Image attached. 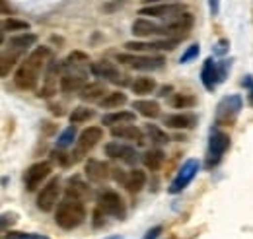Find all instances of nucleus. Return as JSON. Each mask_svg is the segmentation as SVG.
<instances>
[{"instance_id":"1","label":"nucleus","mask_w":253,"mask_h":239,"mask_svg":"<svg viewBox=\"0 0 253 239\" xmlns=\"http://www.w3.org/2000/svg\"><path fill=\"white\" fill-rule=\"evenodd\" d=\"M51 59V49L49 47H35L32 53L22 60L14 74V84L20 90H33L39 82V76L47 62Z\"/></svg>"},{"instance_id":"2","label":"nucleus","mask_w":253,"mask_h":239,"mask_svg":"<svg viewBox=\"0 0 253 239\" xmlns=\"http://www.w3.org/2000/svg\"><path fill=\"white\" fill-rule=\"evenodd\" d=\"M86 220V206L82 204V200L76 199H64L63 202L57 204V212H55V222L61 230H76L78 226H82Z\"/></svg>"},{"instance_id":"3","label":"nucleus","mask_w":253,"mask_h":239,"mask_svg":"<svg viewBox=\"0 0 253 239\" xmlns=\"http://www.w3.org/2000/svg\"><path fill=\"white\" fill-rule=\"evenodd\" d=\"M242 109H244V99L240 93H232V95L222 97L216 105L214 124L216 126H234Z\"/></svg>"},{"instance_id":"4","label":"nucleus","mask_w":253,"mask_h":239,"mask_svg":"<svg viewBox=\"0 0 253 239\" xmlns=\"http://www.w3.org/2000/svg\"><path fill=\"white\" fill-rule=\"evenodd\" d=\"M230 148V136L220 130V126L216 128H211V134H209V152H207V167L212 169L216 167L222 161L224 154Z\"/></svg>"},{"instance_id":"5","label":"nucleus","mask_w":253,"mask_h":239,"mask_svg":"<svg viewBox=\"0 0 253 239\" xmlns=\"http://www.w3.org/2000/svg\"><path fill=\"white\" fill-rule=\"evenodd\" d=\"M199 167H201V163H199V159H195V158H189L187 161H183V165L177 169V175L169 183L168 193H169V195H177V193L185 191L191 185V181L197 177Z\"/></svg>"},{"instance_id":"6","label":"nucleus","mask_w":253,"mask_h":239,"mask_svg":"<svg viewBox=\"0 0 253 239\" xmlns=\"http://www.w3.org/2000/svg\"><path fill=\"white\" fill-rule=\"evenodd\" d=\"M97 208H101L107 216H113L117 220H125L126 216V206L125 200L121 199L119 193L115 191H101L97 195Z\"/></svg>"},{"instance_id":"7","label":"nucleus","mask_w":253,"mask_h":239,"mask_svg":"<svg viewBox=\"0 0 253 239\" xmlns=\"http://www.w3.org/2000/svg\"><path fill=\"white\" fill-rule=\"evenodd\" d=\"M117 60L126 64V66H130V68H134V70H160L166 64V57H162V55H130V53H123V55H117Z\"/></svg>"},{"instance_id":"8","label":"nucleus","mask_w":253,"mask_h":239,"mask_svg":"<svg viewBox=\"0 0 253 239\" xmlns=\"http://www.w3.org/2000/svg\"><path fill=\"white\" fill-rule=\"evenodd\" d=\"M138 14L158 18V20H173V18L185 14V6L183 4H171V2H158V4H148V6L140 8Z\"/></svg>"},{"instance_id":"9","label":"nucleus","mask_w":253,"mask_h":239,"mask_svg":"<svg viewBox=\"0 0 253 239\" xmlns=\"http://www.w3.org/2000/svg\"><path fill=\"white\" fill-rule=\"evenodd\" d=\"M101 138H103V128L101 126H88V128H84L78 134L76 148H74V158L80 159L82 156H86L88 152H92L99 144Z\"/></svg>"},{"instance_id":"10","label":"nucleus","mask_w":253,"mask_h":239,"mask_svg":"<svg viewBox=\"0 0 253 239\" xmlns=\"http://www.w3.org/2000/svg\"><path fill=\"white\" fill-rule=\"evenodd\" d=\"M51 171H53V167H51L49 161H37V163L30 165V167L24 171V185H26V191H28V193L37 191V189L43 185V181L51 175Z\"/></svg>"},{"instance_id":"11","label":"nucleus","mask_w":253,"mask_h":239,"mask_svg":"<svg viewBox=\"0 0 253 239\" xmlns=\"http://www.w3.org/2000/svg\"><path fill=\"white\" fill-rule=\"evenodd\" d=\"M59 195H61V181L59 177H53L45 187H41L37 195V208L41 212H51L59 202Z\"/></svg>"},{"instance_id":"12","label":"nucleus","mask_w":253,"mask_h":239,"mask_svg":"<svg viewBox=\"0 0 253 239\" xmlns=\"http://www.w3.org/2000/svg\"><path fill=\"white\" fill-rule=\"evenodd\" d=\"M113 177H115L117 183H121L130 195H138L146 187V173L142 169H132V171L115 169Z\"/></svg>"},{"instance_id":"13","label":"nucleus","mask_w":253,"mask_h":239,"mask_svg":"<svg viewBox=\"0 0 253 239\" xmlns=\"http://www.w3.org/2000/svg\"><path fill=\"white\" fill-rule=\"evenodd\" d=\"M195 20L189 12L169 20V24H166V33H164V39H185L189 35L191 28H193Z\"/></svg>"},{"instance_id":"14","label":"nucleus","mask_w":253,"mask_h":239,"mask_svg":"<svg viewBox=\"0 0 253 239\" xmlns=\"http://www.w3.org/2000/svg\"><path fill=\"white\" fill-rule=\"evenodd\" d=\"M181 39H160V41H126L125 47L128 51L140 53V51H173Z\"/></svg>"},{"instance_id":"15","label":"nucleus","mask_w":253,"mask_h":239,"mask_svg":"<svg viewBox=\"0 0 253 239\" xmlns=\"http://www.w3.org/2000/svg\"><path fill=\"white\" fill-rule=\"evenodd\" d=\"M105 156H109L111 159H121L126 165H134L138 161V152L128 146V144H121V142H107L105 144Z\"/></svg>"},{"instance_id":"16","label":"nucleus","mask_w":253,"mask_h":239,"mask_svg":"<svg viewBox=\"0 0 253 239\" xmlns=\"http://www.w3.org/2000/svg\"><path fill=\"white\" fill-rule=\"evenodd\" d=\"M90 72L94 74L95 78H101V80H107V82H113V84L123 82V74H121L119 66H115L109 60H95V62H92L90 64Z\"/></svg>"},{"instance_id":"17","label":"nucleus","mask_w":253,"mask_h":239,"mask_svg":"<svg viewBox=\"0 0 253 239\" xmlns=\"http://www.w3.org/2000/svg\"><path fill=\"white\" fill-rule=\"evenodd\" d=\"M201 82L205 86V90L212 91L220 82H224L220 76V68H218V62L209 57V59L203 62V68H201Z\"/></svg>"},{"instance_id":"18","label":"nucleus","mask_w":253,"mask_h":239,"mask_svg":"<svg viewBox=\"0 0 253 239\" xmlns=\"http://www.w3.org/2000/svg\"><path fill=\"white\" fill-rule=\"evenodd\" d=\"M164 33H166V26H160V24L152 22V20H146V18H138L132 24V35H136L140 39H146L152 35H164Z\"/></svg>"},{"instance_id":"19","label":"nucleus","mask_w":253,"mask_h":239,"mask_svg":"<svg viewBox=\"0 0 253 239\" xmlns=\"http://www.w3.org/2000/svg\"><path fill=\"white\" fill-rule=\"evenodd\" d=\"M111 136L119 138V140H132L136 144H144V134L138 126L130 124H119V126H111Z\"/></svg>"},{"instance_id":"20","label":"nucleus","mask_w":253,"mask_h":239,"mask_svg":"<svg viewBox=\"0 0 253 239\" xmlns=\"http://www.w3.org/2000/svg\"><path fill=\"white\" fill-rule=\"evenodd\" d=\"M164 124L169 128H175V130H179V128L187 130V128H193L197 124V117L191 113H173V115L164 117Z\"/></svg>"},{"instance_id":"21","label":"nucleus","mask_w":253,"mask_h":239,"mask_svg":"<svg viewBox=\"0 0 253 239\" xmlns=\"http://www.w3.org/2000/svg\"><path fill=\"white\" fill-rule=\"evenodd\" d=\"M86 177L94 183H103L109 177V165L99 159H88L86 161Z\"/></svg>"},{"instance_id":"22","label":"nucleus","mask_w":253,"mask_h":239,"mask_svg":"<svg viewBox=\"0 0 253 239\" xmlns=\"http://www.w3.org/2000/svg\"><path fill=\"white\" fill-rule=\"evenodd\" d=\"M35 43H37V35H35V33H30V31H22V33H18V35H12L10 41H8L10 49H12V51H18V53L28 51Z\"/></svg>"},{"instance_id":"23","label":"nucleus","mask_w":253,"mask_h":239,"mask_svg":"<svg viewBox=\"0 0 253 239\" xmlns=\"http://www.w3.org/2000/svg\"><path fill=\"white\" fill-rule=\"evenodd\" d=\"M136 120V113L134 111H113L101 117V124L103 126H119V124H130Z\"/></svg>"},{"instance_id":"24","label":"nucleus","mask_w":253,"mask_h":239,"mask_svg":"<svg viewBox=\"0 0 253 239\" xmlns=\"http://www.w3.org/2000/svg\"><path fill=\"white\" fill-rule=\"evenodd\" d=\"M107 95V90H105V84L101 82H92V84H86L82 90H80V99L82 101H101L103 97Z\"/></svg>"},{"instance_id":"25","label":"nucleus","mask_w":253,"mask_h":239,"mask_svg":"<svg viewBox=\"0 0 253 239\" xmlns=\"http://www.w3.org/2000/svg\"><path fill=\"white\" fill-rule=\"evenodd\" d=\"M140 159H142V163H144L146 169H150V171H158L160 167L164 165V161H166V154L158 148L146 150V152L140 156Z\"/></svg>"},{"instance_id":"26","label":"nucleus","mask_w":253,"mask_h":239,"mask_svg":"<svg viewBox=\"0 0 253 239\" xmlns=\"http://www.w3.org/2000/svg\"><path fill=\"white\" fill-rule=\"evenodd\" d=\"M86 86V78L82 74H64L61 78V91L64 93H76Z\"/></svg>"},{"instance_id":"27","label":"nucleus","mask_w":253,"mask_h":239,"mask_svg":"<svg viewBox=\"0 0 253 239\" xmlns=\"http://www.w3.org/2000/svg\"><path fill=\"white\" fill-rule=\"evenodd\" d=\"M90 195V189L80 177H72L68 181V187H66V197L68 199H76V200H84L86 197Z\"/></svg>"},{"instance_id":"28","label":"nucleus","mask_w":253,"mask_h":239,"mask_svg":"<svg viewBox=\"0 0 253 239\" xmlns=\"http://www.w3.org/2000/svg\"><path fill=\"white\" fill-rule=\"evenodd\" d=\"M132 109H136V113H140L146 119H156L160 115L158 101H150V99H138L132 103Z\"/></svg>"},{"instance_id":"29","label":"nucleus","mask_w":253,"mask_h":239,"mask_svg":"<svg viewBox=\"0 0 253 239\" xmlns=\"http://www.w3.org/2000/svg\"><path fill=\"white\" fill-rule=\"evenodd\" d=\"M126 103V93L123 91H107V95L99 101L103 109H119Z\"/></svg>"},{"instance_id":"30","label":"nucleus","mask_w":253,"mask_h":239,"mask_svg":"<svg viewBox=\"0 0 253 239\" xmlns=\"http://www.w3.org/2000/svg\"><path fill=\"white\" fill-rule=\"evenodd\" d=\"M156 80L154 78H150V76H140V78H136L134 82H132V91L136 93V95H148V93H152V91L156 90Z\"/></svg>"},{"instance_id":"31","label":"nucleus","mask_w":253,"mask_h":239,"mask_svg":"<svg viewBox=\"0 0 253 239\" xmlns=\"http://www.w3.org/2000/svg\"><path fill=\"white\" fill-rule=\"evenodd\" d=\"M94 109L90 107H84V105H78L72 109L70 113V124H82V122H88L90 119H94Z\"/></svg>"},{"instance_id":"32","label":"nucleus","mask_w":253,"mask_h":239,"mask_svg":"<svg viewBox=\"0 0 253 239\" xmlns=\"http://www.w3.org/2000/svg\"><path fill=\"white\" fill-rule=\"evenodd\" d=\"M74 142H76V126L70 124V126H66L63 132L59 134V138H57V148L66 150V148H70Z\"/></svg>"},{"instance_id":"33","label":"nucleus","mask_w":253,"mask_h":239,"mask_svg":"<svg viewBox=\"0 0 253 239\" xmlns=\"http://www.w3.org/2000/svg\"><path fill=\"white\" fill-rule=\"evenodd\" d=\"M146 134H148V138L156 144V146H164V144H168L169 142V136L166 134V130H162L158 124H146Z\"/></svg>"},{"instance_id":"34","label":"nucleus","mask_w":253,"mask_h":239,"mask_svg":"<svg viewBox=\"0 0 253 239\" xmlns=\"http://www.w3.org/2000/svg\"><path fill=\"white\" fill-rule=\"evenodd\" d=\"M195 103H197V99L191 93H175L173 99H171L173 109H187V107H193Z\"/></svg>"},{"instance_id":"35","label":"nucleus","mask_w":253,"mask_h":239,"mask_svg":"<svg viewBox=\"0 0 253 239\" xmlns=\"http://www.w3.org/2000/svg\"><path fill=\"white\" fill-rule=\"evenodd\" d=\"M18 51H14V53H4L2 55V66H0V74H2V78H6L8 74H10V70L14 68V64H16V60H18Z\"/></svg>"},{"instance_id":"36","label":"nucleus","mask_w":253,"mask_h":239,"mask_svg":"<svg viewBox=\"0 0 253 239\" xmlns=\"http://www.w3.org/2000/svg\"><path fill=\"white\" fill-rule=\"evenodd\" d=\"M30 24L24 20H16V18H8L2 22V31H28Z\"/></svg>"},{"instance_id":"37","label":"nucleus","mask_w":253,"mask_h":239,"mask_svg":"<svg viewBox=\"0 0 253 239\" xmlns=\"http://www.w3.org/2000/svg\"><path fill=\"white\" fill-rule=\"evenodd\" d=\"M2 239H49L43 234H32V232H4Z\"/></svg>"},{"instance_id":"38","label":"nucleus","mask_w":253,"mask_h":239,"mask_svg":"<svg viewBox=\"0 0 253 239\" xmlns=\"http://www.w3.org/2000/svg\"><path fill=\"white\" fill-rule=\"evenodd\" d=\"M199 51H201V47H199V43H195V45H191V47H187V51L181 55V59H179V62L181 64H187L189 60L197 59L199 57Z\"/></svg>"},{"instance_id":"39","label":"nucleus","mask_w":253,"mask_h":239,"mask_svg":"<svg viewBox=\"0 0 253 239\" xmlns=\"http://www.w3.org/2000/svg\"><path fill=\"white\" fill-rule=\"evenodd\" d=\"M82 62H88V55L82 51H72L66 59V64H82Z\"/></svg>"},{"instance_id":"40","label":"nucleus","mask_w":253,"mask_h":239,"mask_svg":"<svg viewBox=\"0 0 253 239\" xmlns=\"http://www.w3.org/2000/svg\"><path fill=\"white\" fill-rule=\"evenodd\" d=\"M18 222V216L14 212H4L2 214V232H8V224H16Z\"/></svg>"},{"instance_id":"41","label":"nucleus","mask_w":253,"mask_h":239,"mask_svg":"<svg viewBox=\"0 0 253 239\" xmlns=\"http://www.w3.org/2000/svg\"><path fill=\"white\" fill-rule=\"evenodd\" d=\"M103 216H107V214H105L101 208H97V206H95V210H94V228H101V226H103Z\"/></svg>"},{"instance_id":"42","label":"nucleus","mask_w":253,"mask_h":239,"mask_svg":"<svg viewBox=\"0 0 253 239\" xmlns=\"http://www.w3.org/2000/svg\"><path fill=\"white\" fill-rule=\"evenodd\" d=\"M162 230H164L162 226H154V228H150V230L146 232V236L142 239H158V236L162 234Z\"/></svg>"},{"instance_id":"43","label":"nucleus","mask_w":253,"mask_h":239,"mask_svg":"<svg viewBox=\"0 0 253 239\" xmlns=\"http://www.w3.org/2000/svg\"><path fill=\"white\" fill-rule=\"evenodd\" d=\"M226 45H228V41H224V39H222V41H218V43H216L214 53H216V55H224V53L228 51V47H226Z\"/></svg>"},{"instance_id":"44","label":"nucleus","mask_w":253,"mask_h":239,"mask_svg":"<svg viewBox=\"0 0 253 239\" xmlns=\"http://www.w3.org/2000/svg\"><path fill=\"white\" fill-rule=\"evenodd\" d=\"M211 12H212V16L218 14V0H211Z\"/></svg>"},{"instance_id":"45","label":"nucleus","mask_w":253,"mask_h":239,"mask_svg":"<svg viewBox=\"0 0 253 239\" xmlns=\"http://www.w3.org/2000/svg\"><path fill=\"white\" fill-rule=\"evenodd\" d=\"M169 91H171V86H164V88H160V97H166V95H168V93H169Z\"/></svg>"},{"instance_id":"46","label":"nucleus","mask_w":253,"mask_h":239,"mask_svg":"<svg viewBox=\"0 0 253 239\" xmlns=\"http://www.w3.org/2000/svg\"><path fill=\"white\" fill-rule=\"evenodd\" d=\"M51 113H53V115H57V117H61V115H63V109H61L59 105H57V107H55V105H51Z\"/></svg>"},{"instance_id":"47","label":"nucleus","mask_w":253,"mask_h":239,"mask_svg":"<svg viewBox=\"0 0 253 239\" xmlns=\"http://www.w3.org/2000/svg\"><path fill=\"white\" fill-rule=\"evenodd\" d=\"M0 4H2V14H8V12H12V8L8 6V2H6V0H0Z\"/></svg>"},{"instance_id":"48","label":"nucleus","mask_w":253,"mask_h":239,"mask_svg":"<svg viewBox=\"0 0 253 239\" xmlns=\"http://www.w3.org/2000/svg\"><path fill=\"white\" fill-rule=\"evenodd\" d=\"M242 86H246V88H253V80H252V76H246V80L242 82Z\"/></svg>"},{"instance_id":"49","label":"nucleus","mask_w":253,"mask_h":239,"mask_svg":"<svg viewBox=\"0 0 253 239\" xmlns=\"http://www.w3.org/2000/svg\"><path fill=\"white\" fill-rule=\"evenodd\" d=\"M148 4H158V2H169V0H146Z\"/></svg>"},{"instance_id":"50","label":"nucleus","mask_w":253,"mask_h":239,"mask_svg":"<svg viewBox=\"0 0 253 239\" xmlns=\"http://www.w3.org/2000/svg\"><path fill=\"white\" fill-rule=\"evenodd\" d=\"M250 101H252V105H253V88H252V93H250Z\"/></svg>"},{"instance_id":"51","label":"nucleus","mask_w":253,"mask_h":239,"mask_svg":"<svg viewBox=\"0 0 253 239\" xmlns=\"http://www.w3.org/2000/svg\"><path fill=\"white\" fill-rule=\"evenodd\" d=\"M107 239H123V238H119V236H113V238H107Z\"/></svg>"}]
</instances>
